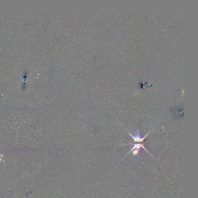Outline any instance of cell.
Returning a JSON list of instances; mask_svg holds the SVG:
<instances>
[{
	"label": "cell",
	"mask_w": 198,
	"mask_h": 198,
	"mask_svg": "<svg viewBox=\"0 0 198 198\" xmlns=\"http://www.w3.org/2000/svg\"><path fill=\"white\" fill-rule=\"evenodd\" d=\"M129 144L133 145V146L132 149L130 150V152H129L128 154H129L131 152H132L134 155H138L139 153V152L140 151V149L141 148H143V149H144L145 150L146 152H148L149 154H150L152 156V155L149 152V151H148V150L143 146V145H144L143 144H139V143H134L133 144V143H130Z\"/></svg>",
	"instance_id": "6da1fadb"
},
{
	"label": "cell",
	"mask_w": 198,
	"mask_h": 198,
	"mask_svg": "<svg viewBox=\"0 0 198 198\" xmlns=\"http://www.w3.org/2000/svg\"><path fill=\"white\" fill-rule=\"evenodd\" d=\"M153 129H152V130H153ZM126 130L128 132V133L130 134V136L132 137V138H133V140H134V142H135V143H136V142H138V143L143 142V141H144V139H145V138L147 137V136L150 134V133L151 132V131H152V130H150V132H149L148 134H147L146 135H145L144 137H143V136L140 134L139 133H136V134L133 135L132 134H131L130 132H129V131L126 130Z\"/></svg>",
	"instance_id": "7a4b0ae2"
}]
</instances>
